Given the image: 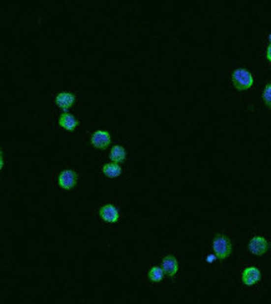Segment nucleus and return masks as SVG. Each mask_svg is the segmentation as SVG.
I'll list each match as a JSON object with an SVG mask.
<instances>
[{"label": "nucleus", "instance_id": "f257e3e1", "mask_svg": "<svg viewBox=\"0 0 271 304\" xmlns=\"http://www.w3.org/2000/svg\"><path fill=\"white\" fill-rule=\"evenodd\" d=\"M212 249H214L216 258H228L231 254V241L224 234H216L212 241Z\"/></svg>", "mask_w": 271, "mask_h": 304}, {"label": "nucleus", "instance_id": "f03ea898", "mask_svg": "<svg viewBox=\"0 0 271 304\" xmlns=\"http://www.w3.org/2000/svg\"><path fill=\"white\" fill-rule=\"evenodd\" d=\"M233 83L238 90H247L252 86L254 79L250 71L245 69H236L233 73Z\"/></svg>", "mask_w": 271, "mask_h": 304}, {"label": "nucleus", "instance_id": "7ed1b4c3", "mask_svg": "<svg viewBox=\"0 0 271 304\" xmlns=\"http://www.w3.org/2000/svg\"><path fill=\"white\" fill-rule=\"evenodd\" d=\"M268 241L261 236H256L249 242V249L255 256H263L264 253L268 250Z\"/></svg>", "mask_w": 271, "mask_h": 304}, {"label": "nucleus", "instance_id": "20e7f679", "mask_svg": "<svg viewBox=\"0 0 271 304\" xmlns=\"http://www.w3.org/2000/svg\"><path fill=\"white\" fill-rule=\"evenodd\" d=\"M76 181H78V175L71 170L62 171L59 176V185L64 190L73 189L76 185Z\"/></svg>", "mask_w": 271, "mask_h": 304}, {"label": "nucleus", "instance_id": "39448f33", "mask_svg": "<svg viewBox=\"0 0 271 304\" xmlns=\"http://www.w3.org/2000/svg\"><path fill=\"white\" fill-rule=\"evenodd\" d=\"M261 278V273L256 267H249L242 272L241 279L242 283L246 285H254L255 283H258Z\"/></svg>", "mask_w": 271, "mask_h": 304}, {"label": "nucleus", "instance_id": "423d86ee", "mask_svg": "<svg viewBox=\"0 0 271 304\" xmlns=\"http://www.w3.org/2000/svg\"><path fill=\"white\" fill-rule=\"evenodd\" d=\"M110 134L106 131H96L91 136V143L96 148H106L110 145Z\"/></svg>", "mask_w": 271, "mask_h": 304}, {"label": "nucleus", "instance_id": "0eeeda50", "mask_svg": "<svg viewBox=\"0 0 271 304\" xmlns=\"http://www.w3.org/2000/svg\"><path fill=\"white\" fill-rule=\"evenodd\" d=\"M100 216L104 221L109 223H115L119 220V211L115 206L105 205L100 208Z\"/></svg>", "mask_w": 271, "mask_h": 304}, {"label": "nucleus", "instance_id": "6e6552de", "mask_svg": "<svg viewBox=\"0 0 271 304\" xmlns=\"http://www.w3.org/2000/svg\"><path fill=\"white\" fill-rule=\"evenodd\" d=\"M163 269L164 273L169 276V277H173V276L177 275L178 269H179V264H178L177 258L174 256H168L163 259Z\"/></svg>", "mask_w": 271, "mask_h": 304}, {"label": "nucleus", "instance_id": "1a4fd4ad", "mask_svg": "<svg viewBox=\"0 0 271 304\" xmlns=\"http://www.w3.org/2000/svg\"><path fill=\"white\" fill-rule=\"evenodd\" d=\"M75 101V96L70 92H60L59 95L55 99V103L59 108H61L62 110H68L69 108H71V105Z\"/></svg>", "mask_w": 271, "mask_h": 304}, {"label": "nucleus", "instance_id": "9d476101", "mask_svg": "<svg viewBox=\"0 0 271 304\" xmlns=\"http://www.w3.org/2000/svg\"><path fill=\"white\" fill-rule=\"evenodd\" d=\"M59 125L61 127H64L65 130H68V131H73V130L79 125V121L73 115H71V113L64 112L61 116H60Z\"/></svg>", "mask_w": 271, "mask_h": 304}, {"label": "nucleus", "instance_id": "9b49d317", "mask_svg": "<svg viewBox=\"0 0 271 304\" xmlns=\"http://www.w3.org/2000/svg\"><path fill=\"white\" fill-rule=\"evenodd\" d=\"M125 156H126V152L121 146H114L111 148L110 159L114 161V164H120V162L124 161Z\"/></svg>", "mask_w": 271, "mask_h": 304}, {"label": "nucleus", "instance_id": "f8f14e48", "mask_svg": "<svg viewBox=\"0 0 271 304\" xmlns=\"http://www.w3.org/2000/svg\"><path fill=\"white\" fill-rule=\"evenodd\" d=\"M103 172H104V175L108 176V177L114 178V177H118V176H120V173H121V168H120L119 165H117V164H106L105 166L103 167Z\"/></svg>", "mask_w": 271, "mask_h": 304}, {"label": "nucleus", "instance_id": "ddd939ff", "mask_svg": "<svg viewBox=\"0 0 271 304\" xmlns=\"http://www.w3.org/2000/svg\"><path fill=\"white\" fill-rule=\"evenodd\" d=\"M164 277V269L159 267H152L149 272V278L152 282H160Z\"/></svg>", "mask_w": 271, "mask_h": 304}, {"label": "nucleus", "instance_id": "4468645a", "mask_svg": "<svg viewBox=\"0 0 271 304\" xmlns=\"http://www.w3.org/2000/svg\"><path fill=\"white\" fill-rule=\"evenodd\" d=\"M263 99H264V103H265V105L268 106V108L271 109V83H268V85H266L265 90H264Z\"/></svg>", "mask_w": 271, "mask_h": 304}, {"label": "nucleus", "instance_id": "2eb2a0df", "mask_svg": "<svg viewBox=\"0 0 271 304\" xmlns=\"http://www.w3.org/2000/svg\"><path fill=\"white\" fill-rule=\"evenodd\" d=\"M266 57H268L269 61L271 62V44L268 46V50H266Z\"/></svg>", "mask_w": 271, "mask_h": 304}, {"label": "nucleus", "instance_id": "dca6fc26", "mask_svg": "<svg viewBox=\"0 0 271 304\" xmlns=\"http://www.w3.org/2000/svg\"><path fill=\"white\" fill-rule=\"evenodd\" d=\"M215 258H216V256H215V254H214V256H209V257H208V258H206V261H208V262H212Z\"/></svg>", "mask_w": 271, "mask_h": 304}]
</instances>
